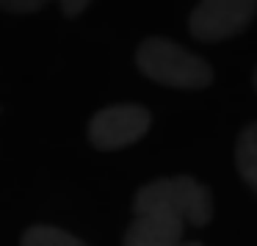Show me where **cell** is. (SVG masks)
<instances>
[{
    "label": "cell",
    "mask_w": 257,
    "mask_h": 246,
    "mask_svg": "<svg viewBox=\"0 0 257 246\" xmlns=\"http://www.w3.org/2000/svg\"><path fill=\"white\" fill-rule=\"evenodd\" d=\"M152 128L150 108L139 102H113L89 119L86 139L97 152H119L139 144Z\"/></svg>",
    "instance_id": "3957f363"
},
{
    "label": "cell",
    "mask_w": 257,
    "mask_h": 246,
    "mask_svg": "<svg viewBox=\"0 0 257 246\" xmlns=\"http://www.w3.org/2000/svg\"><path fill=\"white\" fill-rule=\"evenodd\" d=\"M136 69L147 80L177 91H202L216 80V72L199 53L169 36H147L133 53Z\"/></svg>",
    "instance_id": "6da1fadb"
},
{
    "label": "cell",
    "mask_w": 257,
    "mask_h": 246,
    "mask_svg": "<svg viewBox=\"0 0 257 246\" xmlns=\"http://www.w3.org/2000/svg\"><path fill=\"white\" fill-rule=\"evenodd\" d=\"M235 169L257 194V122H249L235 139Z\"/></svg>",
    "instance_id": "8992f818"
},
{
    "label": "cell",
    "mask_w": 257,
    "mask_h": 246,
    "mask_svg": "<svg viewBox=\"0 0 257 246\" xmlns=\"http://www.w3.org/2000/svg\"><path fill=\"white\" fill-rule=\"evenodd\" d=\"M91 3H94V0H58V6H61L64 17H80V14H83Z\"/></svg>",
    "instance_id": "9c48e42d"
},
{
    "label": "cell",
    "mask_w": 257,
    "mask_h": 246,
    "mask_svg": "<svg viewBox=\"0 0 257 246\" xmlns=\"http://www.w3.org/2000/svg\"><path fill=\"white\" fill-rule=\"evenodd\" d=\"M20 246H86L72 232L53 224H34L20 235Z\"/></svg>",
    "instance_id": "52a82bcc"
},
{
    "label": "cell",
    "mask_w": 257,
    "mask_h": 246,
    "mask_svg": "<svg viewBox=\"0 0 257 246\" xmlns=\"http://www.w3.org/2000/svg\"><path fill=\"white\" fill-rule=\"evenodd\" d=\"M251 86H254V91H257V67H254V72H251Z\"/></svg>",
    "instance_id": "30bf717a"
},
{
    "label": "cell",
    "mask_w": 257,
    "mask_h": 246,
    "mask_svg": "<svg viewBox=\"0 0 257 246\" xmlns=\"http://www.w3.org/2000/svg\"><path fill=\"white\" fill-rule=\"evenodd\" d=\"M185 221L163 210H133L122 246H183Z\"/></svg>",
    "instance_id": "5b68a950"
},
{
    "label": "cell",
    "mask_w": 257,
    "mask_h": 246,
    "mask_svg": "<svg viewBox=\"0 0 257 246\" xmlns=\"http://www.w3.org/2000/svg\"><path fill=\"white\" fill-rule=\"evenodd\" d=\"M50 0H0V12L9 14H34L42 12Z\"/></svg>",
    "instance_id": "ba28073f"
},
{
    "label": "cell",
    "mask_w": 257,
    "mask_h": 246,
    "mask_svg": "<svg viewBox=\"0 0 257 246\" xmlns=\"http://www.w3.org/2000/svg\"><path fill=\"white\" fill-rule=\"evenodd\" d=\"M257 17V0H199L188 14V34L196 42L218 45L243 34Z\"/></svg>",
    "instance_id": "277c9868"
},
{
    "label": "cell",
    "mask_w": 257,
    "mask_h": 246,
    "mask_svg": "<svg viewBox=\"0 0 257 246\" xmlns=\"http://www.w3.org/2000/svg\"><path fill=\"white\" fill-rule=\"evenodd\" d=\"M183 246H202V243H183Z\"/></svg>",
    "instance_id": "8fae6325"
},
{
    "label": "cell",
    "mask_w": 257,
    "mask_h": 246,
    "mask_svg": "<svg viewBox=\"0 0 257 246\" xmlns=\"http://www.w3.org/2000/svg\"><path fill=\"white\" fill-rule=\"evenodd\" d=\"M133 210H163L183 218L185 227H205L213 218V196L194 177H161L136 191Z\"/></svg>",
    "instance_id": "7a4b0ae2"
}]
</instances>
